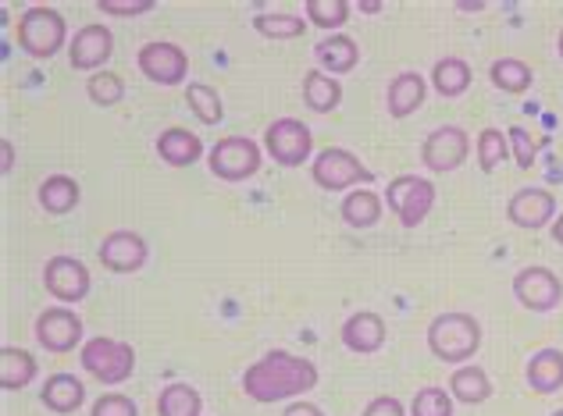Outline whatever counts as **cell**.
<instances>
[{
  "label": "cell",
  "instance_id": "6da1fadb",
  "mask_svg": "<svg viewBox=\"0 0 563 416\" xmlns=\"http://www.w3.org/2000/svg\"><path fill=\"white\" fill-rule=\"evenodd\" d=\"M314 384H318V367L310 360H303V356L286 352V349L264 352L261 360L250 363L246 374H243L246 398H254V403H261V406L307 395Z\"/></svg>",
  "mask_w": 563,
  "mask_h": 416
},
{
  "label": "cell",
  "instance_id": "7a4b0ae2",
  "mask_svg": "<svg viewBox=\"0 0 563 416\" xmlns=\"http://www.w3.org/2000/svg\"><path fill=\"white\" fill-rule=\"evenodd\" d=\"M424 338H428V349L435 352V360L464 367L471 356L482 349V324L474 321V314L450 310V314L432 317Z\"/></svg>",
  "mask_w": 563,
  "mask_h": 416
},
{
  "label": "cell",
  "instance_id": "3957f363",
  "mask_svg": "<svg viewBox=\"0 0 563 416\" xmlns=\"http://www.w3.org/2000/svg\"><path fill=\"white\" fill-rule=\"evenodd\" d=\"M14 36H19V47L29 57H36V61H51L65 43H71L65 14L57 8H47V4L25 8L22 19H19V29H14Z\"/></svg>",
  "mask_w": 563,
  "mask_h": 416
},
{
  "label": "cell",
  "instance_id": "277c9868",
  "mask_svg": "<svg viewBox=\"0 0 563 416\" xmlns=\"http://www.w3.org/2000/svg\"><path fill=\"white\" fill-rule=\"evenodd\" d=\"M79 367L100 384H122L136 370V349L129 341H118L108 335H97L90 341H82L79 349Z\"/></svg>",
  "mask_w": 563,
  "mask_h": 416
},
{
  "label": "cell",
  "instance_id": "5b68a950",
  "mask_svg": "<svg viewBox=\"0 0 563 416\" xmlns=\"http://www.w3.org/2000/svg\"><path fill=\"white\" fill-rule=\"evenodd\" d=\"M385 203L404 228H418L435 206V182L424 175H396L385 189Z\"/></svg>",
  "mask_w": 563,
  "mask_h": 416
},
{
  "label": "cell",
  "instance_id": "8992f818",
  "mask_svg": "<svg viewBox=\"0 0 563 416\" xmlns=\"http://www.w3.org/2000/svg\"><path fill=\"white\" fill-rule=\"evenodd\" d=\"M207 168L221 182H246L261 171V146L250 136H225L207 150Z\"/></svg>",
  "mask_w": 563,
  "mask_h": 416
},
{
  "label": "cell",
  "instance_id": "52a82bcc",
  "mask_svg": "<svg viewBox=\"0 0 563 416\" xmlns=\"http://www.w3.org/2000/svg\"><path fill=\"white\" fill-rule=\"evenodd\" d=\"M310 178H314V182L321 189H329V192H343V189L353 192V185L372 182L375 171H367L357 154L343 150V146H329V150H321L314 157V165H310Z\"/></svg>",
  "mask_w": 563,
  "mask_h": 416
},
{
  "label": "cell",
  "instance_id": "ba28073f",
  "mask_svg": "<svg viewBox=\"0 0 563 416\" xmlns=\"http://www.w3.org/2000/svg\"><path fill=\"white\" fill-rule=\"evenodd\" d=\"M514 295L531 314H550V310L563 303V281L553 267L531 263L514 274Z\"/></svg>",
  "mask_w": 563,
  "mask_h": 416
},
{
  "label": "cell",
  "instance_id": "9c48e42d",
  "mask_svg": "<svg viewBox=\"0 0 563 416\" xmlns=\"http://www.w3.org/2000/svg\"><path fill=\"white\" fill-rule=\"evenodd\" d=\"M467 157H471V136L461 125H439L421 143V165L435 175H450L456 168H464Z\"/></svg>",
  "mask_w": 563,
  "mask_h": 416
},
{
  "label": "cell",
  "instance_id": "30bf717a",
  "mask_svg": "<svg viewBox=\"0 0 563 416\" xmlns=\"http://www.w3.org/2000/svg\"><path fill=\"white\" fill-rule=\"evenodd\" d=\"M264 150L282 168H300L314 150V136L300 117H278L264 128Z\"/></svg>",
  "mask_w": 563,
  "mask_h": 416
},
{
  "label": "cell",
  "instance_id": "8fae6325",
  "mask_svg": "<svg viewBox=\"0 0 563 416\" xmlns=\"http://www.w3.org/2000/svg\"><path fill=\"white\" fill-rule=\"evenodd\" d=\"M136 65H140L143 76L157 86H183L189 76V57L179 43H172V40L143 43L140 54H136Z\"/></svg>",
  "mask_w": 563,
  "mask_h": 416
},
{
  "label": "cell",
  "instance_id": "7c38bea8",
  "mask_svg": "<svg viewBox=\"0 0 563 416\" xmlns=\"http://www.w3.org/2000/svg\"><path fill=\"white\" fill-rule=\"evenodd\" d=\"M36 341L47 352H71V349H82V317L76 310L68 306H47L43 314L36 317Z\"/></svg>",
  "mask_w": 563,
  "mask_h": 416
},
{
  "label": "cell",
  "instance_id": "4fadbf2b",
  "mask_svg": "<svg viewBox=\"0 0 563 416\" xmlns=\"http://www.w3.org/2000/svg\"><path fill=\"white\" fill-rule=\"evenodd\" d=\"M43 285L62 303H82L90 295V267H86L79 257H51L47 267H43Z\"/></svg>",
  "mask_w": 563,
  "mask_h": 416
},
{
  "label": "cell",
  "instance_id": "5bb4252c",
  "mask_svg": "<svg viewBox=\"0 0 563 416\" xmlns=\"http://www.w3.org/2000/svg\"><path fill=\"white\" fill-rule=\"evenodd\" d=\"M507 217H510V225H517V228L539 232V228L553 225V221H556V196L550 189H542V185H525V189H517L510 196Z\"/></svg>",
  "mask_w": 563,
  "mask_h": 416
},
{
  "label": "cell",
  "instance_id": "9a60e30c",
  "mask_svg": "<svg viewBox=\"0 0 563 416\" xmlns=\"http://www.w3.org/2000/svg\"><path fill=\"white\" fill-rule=\"evenodd\" d=\"M97 260L114 274H132L146 263V239L132 228H114L111 235H103Z\"/></svg>",
  "mask_w": 563,
  "mask_h": 416
},
{
  "label": "cell",
  "instance_id": "2e32d148",
  "mask_svg": "<svg viewBox=\"0 0 563 416\" xmlns=\"http://www.w3.org/2000/svg\"><path fill=\"white\" fill-rule=\"evenodd\" d=\"M111 50H114V33H111L108 25L90 22V25L76 29V36H71V43H68V65L76 68V71H93V76H97V68L108 61Z\"/></svg>",
  "mask_w": 563,
  "mask_h": 416
},
{
  "label": "cell",
  "instance_id": "e0dca14e",
  "mask_svg": "<svg viewBox=\"0 0 563 416\" xmlns=\"http://www.w3.org/2000/svg\"><path fill=\"white\" fill-rule=\"evenodd\" d=\"M385 321L382 314H375V310H357V314H350L343 321V346L350 352H357V356H372L385 346Z\"/></svg>",
  "mask_w": 563,
  "mask_h": 416
},
{
  "label": "cell",
  "instance_id": "ac0fdd59",
  "mask_svg": "<svg viewBox=\"0 0 563 416\" xmlns=\"http://www.w3.org/2000/svg\"><path fill=\"white\" fill-rule=\"evenodd\" d=\"M424 97H428V82L421 71H413V68L396 71L389 86H385V108H389V117H410L424 103Z\"/></svg>",
  "mask_w": 563,
  "mask_h": 416
},
{
  "label": "cell",
  "instance_id": "d6986e66",
  "mask_svg": "<svg viewBox=\"0 0 563 416\" xmlns=\"http://www.w3.org/2000/svg\"><path fill=\"white\" fill-rule=\"evenodd\" d=\"M40 403L57 416H68L86 403V384L76 374H68V370H57V374H51L47 381H43Z\"/></svg>",
  "mask_w": 563,
  "mask_h": 416
},
{
  "label": "cell",
  "instance_id": "ffe728a7",
  "mask_svg": "<svg viewBox=\"0 0 563 416\" xmlns=\"http://www.w3.org/2000/svg\"><path fill=\"white\" fill-rule=\"evenodd\" d=\"M314 57H318L321 71H329V76H346V71L357 68L361 47L350 33H332L314 43Z\"/></svg>",
  "mask_w": 563,
  "mask_h": 416
},
{
  "label": "cell",
  "instance_id": "44dd1931",
  "mask_svg": "<svg viewBox=\"0 0 563 416\" xmlns=\"http://www.w3.org/2000/svg\"><path fill=\"white\" fill-rule=\"evenodd\" d=\"M525 381L536 395H556L563 389V349H539L525 367Z\"/></svg>",
  "mask_w": 563,
  "mask_h": 416
},
{
  "label": "cell",
  "instance_id": "7402d4cb",
  "mask_svg": "<svg viewBox=\"0 0 563 416\" xmlns=\"http://www.w3.org/2000/svg\"><path fill=\"white\" fill-rule=\"evenodd\" d=\"M154 146H157V157L165 160V165H172V168H189V165H197V160L203 157L200 136H192V132L183 128V125L165 128Z\"/></svg>",
  "mask_w": 563,
  "mask_h": 416
},
{
  "label": "cell",
  "instance_id": "603a6c76",
  "mask_svg": "<svg viewBox=\"0 0 563 416\" xmlns=\"http://www.w3.org/2000/svg\"><path fill=\"white\" fill-rule=\"evenodd\" d=\"M303 103L314 114H329L335 111L339 103H343V86H339L335 76H329V71H321V68H310L303 71Z\"/></svg>",
  "mask_w": 563,
  "mask_h": 416
},
{
  "label": "cell",
  "instance_id": "cb8c5ba5",
  "mask_svg": "<svg viewBox=\"0 0 563 416\" xmlns=\"http://www.w3.org/2000/svg\"><path fill=\"white\" fill-rule=\"evenodd\" d=\"M36 200L47 214H68L76 211L79 200H82V189L71 175H51L43 178L40 189H36Z\"/></svg>",
  "mask_w": 563,
  "mask_h": 416
},
{
  "label": "cell",
  "instance_id": "d4e9b609",
  "mask_svg": "<svg viewBox=\"0 0 563 416\" xmlns=\"http://www.w3.org/2000/svg\"><path fill=\"white\" fill-rule=\"evenodd\" d=\"M385 211V196H378L375 189H353L346 192V200L339 203V214L350 228H375Z\"/></svg>",
  "mask_w": 563,
  "mask_h": 416
},
{
  "label": "cell",
  "instance_id": "484cf974",
  "mask_svg": "<svg viewBox=\"0 0 563 416\" xmlns=\"http://www.w3.org/2000/svg\"><path fill=\"white\" fill-rule=\"evenodd\" d=\"M450 395L456 398V403H467V406H482L493 398V381H488V374L482 367H456L450 374Z\"/></svg>",
  "mask_w": 563,
  "mask_h": 416
},
{
  "label": "cell",
  "instance_id": "4316f807",
  "mask_svg": "<svg viewBox=\"0 0 563 416\" xmlns=\"http://www.w3.org/2000/svg\"><path fill=\"white\" fill-rule=\"evenodd\" d=\"M36 356L29 349H19V346H4L0 349V384H4V392H19L25 389L29 381L36 378Z\"/></svg>",
  "mask_w": 563,
  "mask_h": 416
},
{
  "label": "cell",
  "instance_id": "83f0119b",
  "mask_svg": "<svg viewBox=\"0 0 563 416\" xmlns=\"http://www.w3.org/2000/svg\"><path fill=\"white\" fill-rule=\"evenodd\" d=\"M474 79V71L471 65L464 61V57H439L435 68H432V86H435V93L439 97H464L467 93V86Z\"/></svg>",
  "mask_w": 563,
  "mask_h": 416
},
{
  "label": "cell",
  "instance_id": "f1b7e54d",
  "mask_svg": "<svg viewBox=\"0 0 563 416\" xmlns=\"http://www.w3.org/2000/svg\"><path fill=\"white\" fill-rule=\"evenodd\" d=\"M157 416H203V395L186 381H172L157 395Z\"/></svg>",
  "mask_w": 563,
  "mask_h": 416
},
{
  "label": "cell",
  "instance_id": "f546056e",
  "mask_svg": "<svg viewBox=\"0 0 563 416\" xmlns=\"http://www.w3.org/2000/svg\"><path fill=\"white\" fill-rule=\"evenodd\" d=\"M488 79H493L499 93H525V89L536 82V71H531V65L521 61V57H496V61L488 65Z\"/></svg>",
  "mask_w": 563,
  "mask_h": 416
},
{
  "label": "cell",
  "instance_id": "4dcf8cb0",
  "mask_svg": "<svg viewBox=\"0 0 563 416\" xmlns=\"http://www.w3.org/2000/svg\"><path fill=\"white\" fill-rule=\"evenodd\" d=\"M254 29L268 40H296L307 33V19L296 11H257Z\"/></svg>",
  "mask_w": 563,
  "mask_h": 416
},
{
  "label": "cell",
  "instance_id": "1f68e13d",
  "mask_svg": "<svg viewBox=\"0 0 563 416\" xmlns=\"http://www.w3.org/2000/svg\"><path fill=\"white\" fill-rule=\"evenodd\" d=\"M186 103L189 111L200 117L203 125H218L225 117V103H221L218 89L214 86H203V82H189L186 86Z\"/></svg>",
  "mask_w": 563,
  "mask_h": 416
},
{
  "label": "cell",
  "instance_id": "d6a6232c",
  "mask_svg": "<svg viewBox=\"0 0 563 416\" xmlns=\"http://www.w3.org/2000/svg\"><path fill=\"white\" fill-rule=\"evenodd\" d=\"M474 154H478V168L482 171H496L503 160L510 157V139L503 128H482L478 139H474Z\"/></svg>",
  "mask_w": 563,
  "mask_h": 416
},
{
  "label": "cell",
  "instance_id": "836d02e7",
  "mask_svg": "<svg viewBox=\"0 0 563 416\" xmlns=\"http://www.w3.org/2000/svg\"><path fill=\"white\" fill-rule=\"evenodd\" d=\"M350 4L346 0H307L303 19L318 29H343L350 22Z\"/></svg>",
  "mask_w": 563,
  "mask_h": 416
},
{
  "label": "cell",
  "instance_id": "e575fe53",
  "mask_svg": "<svg viewBox=\"0 0 563 416\" xmlns=\"http://www.w3.org/2000/svg\"><path fill=\"white\" fill-rule=\"evenodd\" d=\"M86 93H90V100L97 103V108H114V103L125 100V82L118 71H97V76L86 79Z\"/></svg>",
  "mask_w": 563,
  "mask_h": 416
},
{
  "label": "cell",
  "instance_id": "d590c367",
  "mask_svg": "<svg viewBox=\"0 0 563 416\" xmlns=\"http://www.w3.org/2000/svg\"><path fill=\"white\" fill-rule=\"evenodd\" d=\"M453 403L456 398L446 389L424 384V389H418V395L410 398V416H453Z\"/></svg>",
  "mask_w": 563,
  "mask_h": 416
},
{
  "label": "cell",
  "instance_id": "8d00e7d4",
  "mask_svg": "<svg viewBox=\"0 0 563 416\" xmlns=\"http://www.w3.org/2000/svg\"><path fill=\"white\" fill-rule=\"evenodd\" d=\"M507 139H510V154H514V160H517V168H531L536 165V157H539V143H536V136L525 128V125H510L507 128Z\"/></svg>",
  "mask_w": 563,
  "mask_h": 416
},
{
  "label": "cell",
  "instance_id": "74e56055",
  "mask_svg": "<svg viewBox=\"0 0 563 416\" xmlns=\"http://www.w3.org/2000/svg\"><path fill=\"white\" fill-rule=\"evenodd\" d=\"M90 416H140V409H136V403H132L129 395L108 392V395H100L97 403H93Z\"/></svg>",
  "mask_w": 563,
  "mask_h": 416
},
{
  "label": "cell",
  "instance_id": "f35d334b",
  "mask_svg": "<svg viewBox=\"0 0 563 416\" xmlns=\"http://www.w3.org/2000/svg\"><path fill=\"white\" fill-rule=\"evenodd\" d=\"M97 11L100 14H114V19H136V14H146V11H154V0H97Z\"/></svg>",
  "mask_w": 563,
  "mask_h": 416
},
{
  "label": "cell",
  "instance_id": "ab89813d",
  "mask_svg": "<svg viewBox=\"0 0 563 416\" xmlns=\"http://www.w3.org/2000/svg\"><path fill=\"white\" fill-rule=\"evenodd\" d=\"M361 416H407V409H404V403H399V398H393V395H375L372 403L364 406Z\"/></svg>",
  "mask_w": 563,
  "mask_h": 416
},
{
  "label": "cell",
  "instance_id": "60d3db41",
  "mask_svg": "<svg viewBox=\"0 0 563 416\" xmlns=\"http://www.w3.org/2000/svg\"><path fill=\"white\" fill-rule=\"evenodd\" d=\"M282 416H324V413H321V406L303 403V398H300V403H289L286 409H282Z\"/></svg>",
  "mask_w": 563,
  "mask_h": 416
},
{
  "label": "cell",
  "instance_id": "b9f144b4",
  "mask_svg": "<svg viewBox=\"0 0 563 416\" xmlns=\"http://www.w3.org/2000/svg\"><path fill=\"white\" fill-rule=\"evenodd\" d=\"M14 168V143L0 139V175H8Z\"/></svg>",
  "mask_w": 563,
  "mask_h": 416
},
{
  "label": "cell",
  "instance_id": "7bdbcfd3",
  "mask_svg": "<svg viewBox=\"0 0 563 416\" xmlns=\"http://www.w3.org/2000/svg\"><path fill=\"white\" fill-rule=\"evenodd\" d=\"M550 235H553V243H556V246H563V211L556 214V221L550 225Z\"/></svg>",
  "mask_w": 563,
  "mask_h": 416
},
{
  "label": "cell",
  "instance_id": "ee69618b",
  "mask_svg": "<svg viewBox=\"0 0 563 416\" xmlns=\"http://www.w3.org/2000/svg\"><path fill=\"white\" fill-rule=\"evenodd\" d=\"M556 50H560V57H563V29H560V40H556Z\"/></svg>",
  "mask_w": 563,
  "mask_h": 416
},
{
  "label": "cell",
  "instance_id": "f6af8a7d",
  "mask_svg": "<svg viewBox=\"0 0 563 416\" xmlns=\"http://www.w3.org/2000/svg\"><path fill=\"white\" fill-rule=\"evenodd\" d=\"M550 416H563V409H556V413H550Z\"/></svg>",
  "mask_w": 563,
  "mask_h": 416
}]
</instances>
